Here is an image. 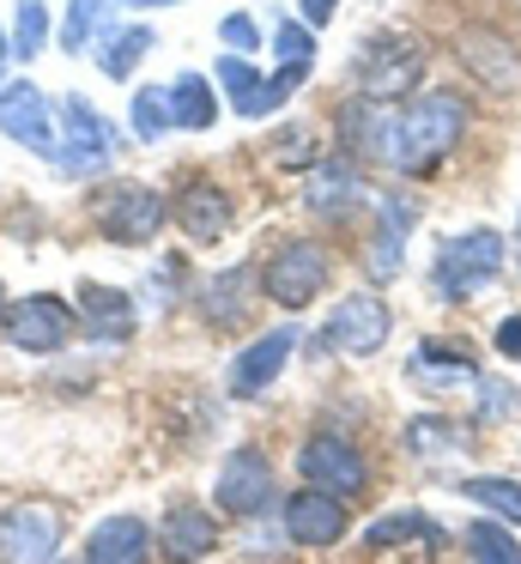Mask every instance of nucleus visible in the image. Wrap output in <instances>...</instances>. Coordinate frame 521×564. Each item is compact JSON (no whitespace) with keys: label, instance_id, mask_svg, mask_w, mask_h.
I'll use <instances>...</instances> for the list:
<instances>
[{"label":"nucleus","instance_id":"9d476101","mask_svg":"<svg viewBox=\"0 0 521 564\" xmlns=\"http://www.w3.org/2000/svg\"><path fill=\"white\" fill-rule=\"evenodd\" d=\"M297 474H303V486L334 491V498H358V491L370 486V462H363L358 443H346L339 431H315V437L303 443Z\"/></svg>","mask_w":521,"mask_h":564},{"label":"nucleus","instance_id":"4c0bfd02","mask_svg":"<svg viewBox=\"0 0 521 564\" xmlns=\"http://www.w3.org/2000/svg\"><path fill=\"white\" fill-rule=\"evenodd\" d=\"M128 7H158V0H128Z\"/></svg>","mask_w":521,"mask_h":564},{"label":"nucleus","instance_id":"f8f14e48","mask_svg":"<svg viewBox=\"0 0 521 564\" xmlns=\"http://www.w3.org/2000/svg\"><path fill=\"white\" fill-rule=\"evenodd\" d=\"M0 134L31 147L36 159H55V110H48V91L31 86V79H12L0 86Z\"/></svg>","mask_w":521,"mask_h":564},{"label":"nucleus","instance_id":"a878e982","mask_svg":"<svg viewBox=\"0 0 521 564\" xmlns=\"http://www.w3.org/2000/svg\"><path fill=\"white\" fill-rule=\"evenodd\" d=\"M310 207L315 213H339V207H358V195H363V183H358V171H351L346 159H334V164H310Z\"/></svg>","mask_w":521,"mask_h":564},{"label":"nucleus","instance_id":"ea45409f","mask_svg":"<svg viewBox=\"0 0 521 564\" xmlns=\"http://www.w3.org/2000/svg\"><path fill=\"white\" fill-rule=\"evenodd\" d=\"M158 7H182V0H158Z\"/></svg>","mask_w":521,"mask_h":564},{"label":"nucleus","instance_id":"cd10ccee","mask_svg":"<svg viewBox=\"0 0 521 564\" xmlns=\"http://www.w3.org/2000/svg\"><path fill=\"white\" fill-rule=\"evenodd\" d=\"M7 37H12V55H19V62H36V55L48 50V7L43 0H19Z\"/></svg>","mask_w":521,"mask_h":564},{"label":"nucleus","instance_id":"72a5a7b5","mask_svg":"<svg viewBox=\"0 0 521 564\" xmlns=\"http://www.w3.org/2000/svg\"><path fill=\"white\" fill-rule=\"evenodd\" d=\"M279 164H315V134L310 128H291V134L279 140Z\"/></svg>","mask_w":521,"mask_h":564},{"label":"nucleus","instance_id":"20e7f679","mask_svg":"<svg viewBox=\"0 0 521 564\" xmlns=\"http://www.w3.org/2000/svg\"><path fill=\"white\" fill-rule=\"evenodd\" d=\"M55 122H61L55 164L67 176H97V171H109V164H116V152H121L116 122H104V116H97L79 91H67V98L55 104Z\"/></svg>","mask_w":521,"mask_h":564},{"label":"nucleus","instance_id":"473e14b6","mask_svg":"<svg viewBox=\"0 0 521 564\" xmlns=\"http://www.w3.org/2000/svg\"><path fill=\"white\" fill-rule=\"evenodd\" d=\"M218 43H225L230 55H254L261 50V25H254L249 13H230L225 25H218Z\"/></svg>","mask_w":521,"mask_h":564},{"label":"nucleus","instance_id":"6ab92c4d","mask_svg":"<svg viewBox=\"0 0 521 564\" xmlns=\"http://www.w3.org/2000/svg\"><path fill=\"white\" fill-rule=\"evenodd\" d=\"M170 219H176L194 243H218V237L237 225V213H230V195L218 183H188L176 200H170Z\"/></svg>","mask_w":521,"mask_h":564},{"label":"nucleus","instance_id":"0eeeda50","mask_svg":"<svg viewBox=\"0 0 521 564\" xmlns=\"http://www.w3.org/2000/svg\"><path fill=\"white\" fill-rule=\"evenodd\" d=\"M0 334H7V346H19V352H61V346H73V334H79V310L55 292H31V297H19V304H7Z\"/></svg>","mask_w":521,"mask_h":564},{"label":"nucleus","instance_id":"7ed1b4c3","mask_svg":"<svg viewBox=\"0 0 521 564\" xmlns=\"http://www.w3.org/2000/svg\"><path fill=\"white\" fill-rule=\"evenodd\" d=\"M497 273H503V237L497 231H460V237H448L431 261V285L448 304H455V297L491 292Z\"/></svg>","mask_w":521,"mask_h":564},{"label":"nucleus","instance_id":"f03ea898","mask_svg":"<svg viewBox=\"0 0 521 564\" xmlns=\"http://www.w3.org/2000/svg\"><path fill=\"white\" fill-rule=\"evenodd\" d=\"M164 219H170V200H164V188H152V183H109L91 195V225H97L104 243L140 249L164 231Z\"/></svg>","mask_w":521,"mask_h":564},{"label":"nucleus","instance_id":"a19ab883","mask_svg":"<svg viewBox=\"0 0 521 564\" xmlns=\"http://www.w3.org/2000/svg\"><path fill=\"white\" fill-rule=\"evenodd\" d=\"M0 86H7V79H0Z\"/></svg>","mask_w":521,"mask_h":564},{"label":"nucleus","instance_id":"4be33fe9","mask_svg":"<svg viewBox=\"0 0 521 564\" xmlns=\"http://www.w3.org/2000/svg\"><path fill=\"white\" fill-rule=\"evenodd\" d=\"M249 285H254V273L249 268H225V273H213V280L200 285V316L213 322V328H237L242 316H249Z\"/></svg>","mask_w":521,"mask_h":564},{"label":"nucleus","instance_id":"bb28decb","mask_svg":"<svg viewBox=\"0 0 521 564\" xmlns=\"http://www.w3.org/2000/svg\"><path fill=\"white\" fill-rule=\"evenodd\" d=\"M460 498L479 503V510H491L497 522L521 528V479H497V474H473L460 479Z\"/></svg>","mask_w":521,"mask_h":564},{"label":"nucleus","instance_id":"1a4fd4ad","mask_svg":"<svg viewBox=\"0 0 521 564\" xmlns=\"http://www.w3.org/2000/svg\"><path fill=\"white\" fill-rule=\"evenodd\" d=\"M388 334H394V310H388L376 292H351V297L334 304L322 340L334 346L339 358H376L388 346Z\"/></svg>","mask_w":521,"mask_h":564},{"label":"nucleus","instance_id":"a211bd4d","mask_svg":"<svg viewBox=\"0 0 521 564\" xmlns=\"http://www.w3.org/2000/svg\"><path fill=\"white\" fill-rule=\"evenodd\" d=\"M158 534L140 516H104V522L85 534V564H152Z\"/></svg>","mask_w":521,"mask_h":564},{"label":"nucleus","instance_id":"4468645a","mask_svg":"<svg viewBox=\"0 0 521 564\" xmlns=\"http://www.w3.org/2000/svg\"><path fill=\"white\" fill-rule=\"evenodd\" d=\"M213 79H218V91L230 98V110H237V116H249V122L273 116L279 104L291 98V86H285V79H279V74H261V67H249V55H218Z\"/></svg>","mask_w":521,"mask_h":564},{"label":"nucleus","instance_id":"9b49d317","mask_svg":"<svg viewBox=\"0 0 521 564\" xmlns=\"http://www.w3.org/2000/svg\"><path fill=\"white\" fill-rule=\"evenodd\" d=\"M213 503L225 516H242V522L261 516L273 503V462L261 449H230L213 474Z\"/></svg>","mask_w":521,"mask_h":564},{"label":"nucleus","instance_id":"c756f323","mask_svg":"<svg viewBox=\"0 0 521 564\" xmlns=\"http://www.w3.org/2000/svg\"><path fill=\"white\" fill-rule=\"evenodd\" d=\"M467 552H473V564H521V540L509 534V522H473Z\"/></svg>","mask_w":521,"mask_h":564},{"label":"nucleus","instance_id":"f257e3e1","mask_svg":"<svg viewBox=\"0 0 521 564\" xmlns=\"http://www.w3.org/2000/svg\"><path fill=\"white\" fill-rule=\"evenodd\" d=\"M467 134V104L455 91H424L406 110H394V147H388V164L406 176H424L448 159Z\"/></svg>","mask_w":521,"mask_h":564},{"label":"nucleus","instance_id":"412c9836","mask_svg":"<svg viewBox=\"0 0 521 564\" xmlns=\"http://www.w3.org/2000/svg\"><path fill=\"white\" fill-rule=\"evenodd\" d=\"M394 110H400V104L351 98L346 110H339V134H346V152H358V159H382V164H388V147H394Z\"/></svg>","mask_w":521,"mask_h":564},{"label":"nucleus","instance_id":"b1692460","mask_svg":"<svg viewBox=\"0 0 521 564\" xmlns=\"http://www.w3.org/2000/svg\"><path fill=\"white\" fill-rule=\"evenodd\" d=\"M152 31L145 25H121V31H104V43H97V74L104 79H133V67L152 55Z\"/></svg>","mask_w":521,"mask_h":564},{"label":"nucleus","instance_id":"79ce46f5","mask_svg":"<svg viewBox=\"0 0 521 564\" xmlns=\"http://www.w3.org/2000/svg\"><path fill=\"white\" fill-rule=\"evenodd\" d=\"M79 564H85V558H79Z\"/></svg>","mask_w":521,"mask_h":564},{"label":"nucleus","instance_id":"2f4dec72","mask_svg":"<svg viewBox=\"0 0 521 564\" xmlns=\"http://www.w3.org/2000/svg\"><path fill=\"white\" fill-rule=\"evenodd\" d=\"M273 62L279 67H303V74L315 67V31L303 25V19H279L273 25Z\"/></svg>","mask_w":521,"mask_h":564},{"label":"nucleus","instance_id":"58836bf2","mask_svg":"<svg viewBox=\"0 0 521 564\" xmlns=\"http://www.w3.org/2000/svg\"><path fill=\"white\" fill-rule=\"evenodd\" d=\"M0 322H7V292H0Z\"/></svg>","mask_w":521,"mask_h":564},{"label":"nucleus","instance_id":"2eb2a0df","mask_svg":"<svg viewBox=\"0 0 521 564\" xmlns=\"http://www.w3.org/2000/svg\"><path fill=\"white\" fill-rule=\"evenodd\" d=\"M73 310H79V334H85V340H97V346H128L133 328H140L133 297L116 292V285H97V280L79 285V304H73Z\"/></svg>","mask_w":521,"mask_h":564},{"label":"nucleus","instance_id":"393cba45","mask_svg":"<svg viewBox=\"0 0 521 564\" xmlns=\"http://www.w3.org/2000/svg\"><path fill=\"white\" fill-rule=\"evenodd\" d=\"M170 116H176V128H188V134H206V128L218 122V91L206 74H182L176 86H170Z\"/></svg>","mask_w":521,"mask_h":564},{"label":"nucleus","instance_id":"f704fd0d","mask_svg":"<svg viewBox=\"0 0 521 564\" xmlns=\"http://www.w3.org/2000/svg\"><path fill=\"white\" fill-rule=\"evenodd\" d=\"M491 346H497L503 358H515V365H521V316H503V322H497Z\"/></svg>","mask_w":521,"mask_h":564},{"label":"nucleus","instance_id":"39448f33","mask_svg":"<svg viewBox=\"0 0 521 564\" xmlns=\"http://www.w3.org/2000/svg\"><path fill=\"white\" fill-rule=\"evenodd\" d=\"M327 280H334L327 249L310 243V237H291V243H279L273 256H267L261 297H267V304H279V310H303V304H315V297L327 292Z\"/></svg>","mask_w":521,"mask_h":564},{"label":"nucleus","instance_id":"6e6552de","mask_svg":"<svg viewBox=\"0 0 521 564\" xmlns=\"http://www.w3.org/2000/svg\"><path fill=\"white\" fill-rule=\"evenodd\" d=\"M424 79V50L412 37H376L370 50L351 62V86H358V98H406L412 86Z\"/></svg>","mask_w":521,"mask_h":564},{"label":"nucleus","instance_id":"f3484780","mask_svg":"<svg viewBox=\"0 0 521 564\" xmlns=\"http://www.w3.org/2000/svg\"><path fill=\"white\" fill-rule=\"evenodd\" d=\"M218 546V522L200 503H170L164 522H158V558L164 564H200Z\"/></svg>","mask_w":521,"mask_h":564},{"label":"nucleus","instance_id":"c85d7f7f","mask_svg":"<svg viewBox=\"0 0 521 564\" xmlns=\"http://www.w3.org/2000/svg\"><path fill=\"white\" fill-rule=\"evenodd\" d=\"M109 7H116V0H67V19H61V50H67V55L91 50L97 25L109 19Z\"/></svg>","mask_w":521,"mask_h":564},{"label":"nucleus","instance_id":"aec40b11","mask_svg":"<svg viewBox=\"0 0 521 564\" xmlns=\"http://www.w3.org/2000/svg\"><path fill=\"white\" fill-rule=\"evenodd\" d=\"M455 55H460V67H467L485 91H515L521 86V62H515V50H509L497 31H460Z\"/></svg>","mask_w":521,"mask_h":564},{"label":"nucleus","instance_id":"7c9ffc66","mask_svg":"<svg viewBox=\"0 0 521 564\" xmlns=\"http://www.w3.org/2000/svg\"><path fill=\"white\" fill-rule=\"evenodd\" d=\"M170 128H176V116H170V91L164 86H140V91H133V134H140V140H164Z\"/></svg>","mask_w":521,"mask_h":564},{"label":"nucleus","instance_id":"e433bc0d","mask_svg":"<svg viewBox=\"0 0 521 564\" xmlns=\"http://www.w3.org/2000/svg\"><path fill=\"white\" fill-rule=\"evenodd\" d=\"M7 55H12V37H7V25H0V62H7Z\"/></svg>","mask_w":521,"mask_h":564},{"label":"nucleus","instance_id":"dca6fc26","mask_svg":"<svg viewBox=\"0 0 521 564\" xmlns=\"http://www.w3.org/2000/svg\"><path fill=\"white\" fill-rule=\"evenodd\" d=\"M346 498H334V491H291L285 498V534L291 546H334V540H346Z\"/></svg>","mask_w":521,"mask_h":564},{"label":"nucleus","instance_id":"ddd939ff","mask_svg":"<svg viewBox=\"0 0 521 564\" xmlns=\"http://www.w3.org/2000/svg\"><path fill=\"white\" fill-rule=\"evenodd\" d=\"M297 340H303V334L291 328V322H285V328H267L261 340H249L237 358H230V377H225L230 394H237V401H254V394H267V389L279 382V370L291 365Z\"/></svg>","mask_w":521,"mask_h":564},{"label":"nucleus","instance_id":"5701e85b","mask_svg":"<svg viewBox=\"0 0 521 564\" xmlns=\"http://www.w3.org/2000/svg\"><path fill=\"white\" fill-rule=\"evenodd\" d=\"M406 225H412V207H406L400 195H388V200H382V219H376V231H370V249H363V261H370L376 280H394V273H400Z\"/></svg>","mask_w":521,"mask_h":564},{"label":"nucleus","instance_id":"c9c22d12","mask_svg":"<svg viewBox=\"0 0 521 564\" xmlns=\"http://www.w3.org/2000/svg\"><path fill=\"white\" fill-rule=\"evenodd\" d=\"M334 13H339V0H297V19H303L310 31H322Z\"/></svg>","mask_w":521,"mask_h":564},{"label":"nucleus","instance_id":"423d86ee","mask_svg":"<svg viewBox=\"0 0 521 564\" xmlns=\"http://www.w3.org/2000/svg\"><path fill=\"white\" fill-rule=\"evenodd\" d=\"M67 516L48 498H24L0 516V564H55Z\"/></svg>","mask_w":521,"mask_h":564}]
</instances>
